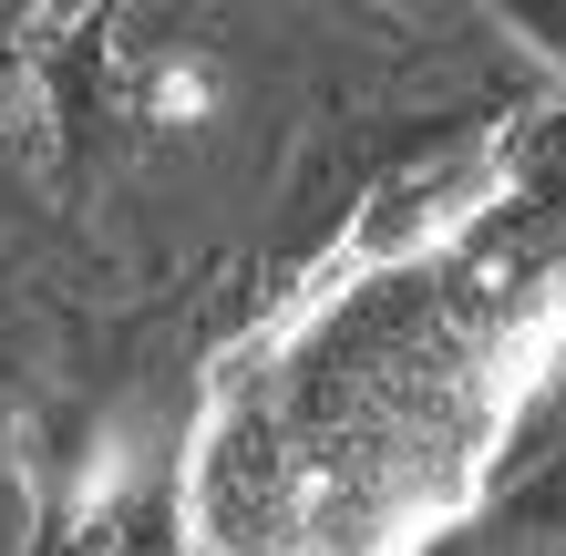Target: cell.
Listing matches in <instances>:
<instances>
[{
  "mask_svg": "<svg viewBox=\"0 0 566 556\" xmlns=\"http://www.w3.org/2000/svg\"><path fill=\"white\" fill-rule=\"evenodd\" d=\"M566 371V83L360 217L196 371L176 556H443Z\"/></svg>",
  "mask_w": 566,
  "mask_h": 556,
  "instance_id": "6da1fadb",
  "label": "cell"
}]
</instances>
